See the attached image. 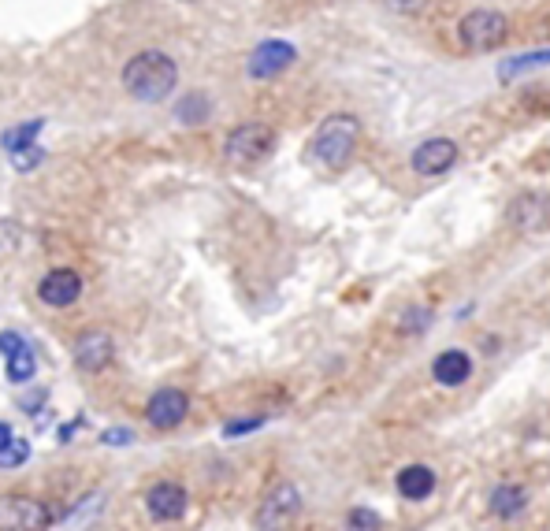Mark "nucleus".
Masks as SVG:
<instances>
[{"instance_id":"nucleus-11","label":"nucleus","mask_w":550,"mask_h":531,"mask_svg":"<svg viewBox=\"0 0 550 531\" xmlns=\"http://www.w3.org/2000/svg\"><path fill=\"white\" fill-rule=\"evenodd\" d=\"M0 353L8 361V379L12 383H30L34 379V368H38V357H34V346H30L23 335L15 331H4L0 335Z\"/></svg>"},{"instance_id":"nucleus-16","label":"nucleus","mask_w":550,"mask_h":531,"mask_svg":"<svg viewBox=\"0 0 550 531\" xmlns=\"http://www.w3.org/2000/svg\"><path fill=\"white\" fill-rule=\"evenodd\" d=\"M536 67H550V49H536V52H524V56H510V60H502L498 78H502V82H513L517 75H524V71H536Z\"/></svg>"},{"instance_id":"nucleus-12","label":"nucleus","mask_w":550,"mask_h":531,"mask_svg":"<svg viewBox=\"0 0 550 531\" xmlns=\"http://www.w3.org/2000/svg\"><path fill=\"white\" fill-rule=\"evenodd\" d=\"M145 509L153 520H179L186 513V491L179 483H153L149 494H145Z\"/></svg>"},{"instance_id":"nucleus-9","label":"nucleus","mask_w":550,"mask_h":531,"mask_svg":"<svg viewBox=\"0 0 550 531\" xmlns=\"http://www.w3.org/2000/svg\"><path fill=\"white\" fill-rule=\"evenodd\" d=\"M458 156H461V149H458V142L454 138H428V142H420L417 149H413V171L417 175H446V171L458 164Z\"/></svg>"},{"instance_id":"nucleus-6","label":"nucleus","mask_w":550,"mask_h":531,"mask_svg":"<svg viewBox=\"0 0 550 531\" xmlns=\"http://www.w3.org/2000/svg\"><path fill=\"white\" fill-rule=\"evenodd\" d=\"M53 524V509L30 494L0 498V531H45Z\"/></svg>"},{"instance_id":"nucleus-24","label":"nucleus","mask_w":550,"mask_h":531,"mask_svg":"<svg viewBox=\"0 0 550 531\" xmlns=\"http://www.w3.org/2000/svg\"><path fill=\"white\" fill-rule=\"evenodd\" d=\"M383 4H387L394 15H417V12H424L428 0H383Z\"/></svg>"},{"instance_id":"nucleus-13","label":"nucleus","mask_w":550,"mask_h":531,"mask_svg":"<svg viewBox=\"0 0 550 531\" xmlns=\"http://www.w3.org/2000/svg\"><path fill=\"white\" fill-rule=\"evenodd\" d=\"M108 361H112V335H105V331L79 335V342H75V364H79L82 372H101V368H108Z\"/></svg>"},{"instance_id":"nucleus-4","label":"nucleus","mask_w":550,"mask_h":531,"mask_svg":"<svg viewBox=\"0 0 550 531\" xmlns=\"http://www.w3.org/2000/svg\"><path fill=\"white\" fill-rule=\"evenodd\" d=\"M510 38V19L491 8H476V12L458 19V41L461 49L469 52H495L502 49V41Z\"/></svg>"},{"instance_id":"nucleus-14","label":"nucleus","mask_w":550,"mask_h":531,"mask_svg":"<svg viewBox=\"0 0 550 531\" xmlns=\"http://www.w3.org/2000/svg\"><path fill=\"white\" fill-rule=\"evenodd\" d=\"M472 376V357L465 350H443L432 361V379L439 387H461Z\"/></svg>"},{"instance_id":"nucleus-1","label":"nucleus","mask_w":550,"mask_h":531,"mask_svg":"<svg viewBox=\"0 0 550 531\" xmlns=\"http://www.w3.org/2000/svg\"><path fill=\"white\" fill-rule=\"evenodd\" d=\"M175 86H179V67L160 49L138 52L123 67V90L142 104H160L164 97H171Z\"/></svg>"},{"instance_id":"nucleus-3","label":"nucleus","mask_w":550,"mask_h":531,"mask_svg":"<svg viewBox=\"0 0 550 531\" xmlns=\"http://www.w3.org/2000/svg\"><path fill=\"white\" fill-rule=\"evenodd\" d=\"M275 149V130L268 123H242L227 134L223 142V160L231 168H257Z\"/></svg>"},{"instance_id":"nucleus-7","label":"nucleus","mask_w":550,"mask_h":531,"mask_svg":"<svg viewBox=\"0 0 550 531\" xmlns=\"http://www.w3.org/2000/svg\"><path fill=\"white\" fill-rule=\"evenodd\" d=\"M298 60V49L290 45V41H279V38H272V41H261L257 49L249 52V64H246V71H249V78H257V82H264V78H275V75H283L290 64Z\"/></svg>"},{"instance_id":"nucleus-15","label":"nucleus","mask_w":550,"mask_h":531,"mask_svg":"<svg viewBox=\"0 0 550 531\" xmlns=\"http://www.w3.org/2000/svg\"><path fill=\"white\" fill-rule=\"evenodd\" d=\"M435 468L428 465H406L402 472H398V480H394V487H398V494L406 498V502H424V498H432L435 491Z\"/></svg>"},{"instance_id":"nucleus-26","label":"nucleus","mask_w":550,"mask_h":531,"mask_svg":"<svg viewBox=\"0 0 550 531\" xmlns=\"http://www.w3.org/2000/svg\"><path fill=\"white\" fill-rule=\"evenodd\" d=\"M134 435L127 428H119V431H105V442L108 446H127V442H131Z\"/></svg>"},{"instance_id":"nucleus-8","label":"nucleus","mask_w":550,"mask_h":531,"mask_svg":"<svg viewBox=\"0 0 550 531\" xmlns=\"http://www.w3.org/2000/svg\"><path fill=\"white\" fill-rule=\"evenodd\" d=\"M186 413H190V398H186V390H179V387L157 390V394L149 398V405H145V420H149L157 431L179 428L186 420Z\"/></svg>"},{"instance_id":"nucleus-23","label":"nucleus","mask_w":550,"mask_h":531,"mask_svg":"<svg viewBox=\"0 0 550 531\" xmlns=\"http://www.w3.org/2000/svg\"><path fill=\"white\" fill-rule=\"evenodd\" d=\"M428 320H432V309H409L402 331H420V327H428Z\"/></svg>"},{"instance_id":"nucleus-21","label":"nucleus","mask_w":550,"mask_h":531,"mask_svg":"<svg viewBox=\"0 0 550 531\" xmlns=\"http://www.w3.org/2000/svg\"><path fill=\"white\" fill-rule=\"evenodd\" d=\"M350 531H380V513H372V509H365V506H357V509H350Z\"/></svg>"},{"instance_id":"nucleus-5","label":"nucleus","mask_w":550,"mask_h":531,"mask_svg":"<svg viewBox=\"0 0 550 531\" xmlns=\"http://www.w3.org/2000/svg\"><path fill=\"white\" fill-rule=\"evenodd\" d=\"M302 517V491L294 483H279L264 494L261 509H257V531H290Z\"/></svg>"},{"instance_id":"nucleus-18","label":"nucleus","mask_w":550,"mask_h":531,"mask_svg":"<svg viewBox=\"0 0 550 531\" xmlns=\"http://www.w3.org/2000/svg\"><path fill=\"white\" fill-rule=\"evenodd\" d=\"M487 506H491V513H495V517L510 520V517H517V513L524 509V491H521V487H513V483H502V487H495V491H491V502H487Z\"/></svg>"},{"instance_id":"nucleus-17","label":"nucleus","mask_w":550,"mask_h":531,"mask_svg":"<svg viewBox=\"0 0 550 531\" xmlns=\"http://www.w3.org/2000/svg\"><path fill=\"white\" fill-rule=\"evenodd\" d=\"M30 457V442L19 439L8 424H0V468H19Z\"/></svg>"},{"instance_id":"nucleus-2","label":"nucleus","mask_w":550,"mask_h":531,"mask_svg":"<svg viewBox=\"0 0 550 531\" xmlns=\"http://www.w3.org/2000/svg\"><path fill=\"white\" fill-rule=\"evenodd\" d=\"M357 145H361V119L354 112H331L313 134V160L320 168L342 171L354 160Z\"/></svg>"},{"instance_id":"nucleus-19","label":"nucleus","mask_w":550,"mask_h":531,"mask_svg":"<svg viewBox=\"0 0 550 531\" xmlns=\"http://www.w3.org/2000/svg\"><path fill=\"white\" fill-rule=\"evenodd\" d=\"M41 119H30V123H19V127H12V130H4L0 134V145L8 149V153H23V149H34V142H38V134H41Z\"/></svg>"},{"instance_id":"nucleus-10","label":"nucleus","mask_w":550,"mask_h":531,"mask_svg":"<svg viewBox=\"0 0 550 531\" xmlns=\"http://www.w3.org/2000/svg\"><path fill=\"white\" fill-rule=\"evenodd\" d=\"M38 298L45 301V305H53V309H67V305H75V301L82 298L79 272H71V268H53V272L38 283Z\"/></svg>"},{"instance_id":"nucleus-25","label":"nucleus","mask_w":550,"mask_h":531,"mask_svg":"<svg viewBox=\"0 0 550 531\" xmlns=\"http://www.w3.org/2000/svg\"><path fill=\"white\" fill-rule=\"evenodd\" d=\"M261 428V420H235V424H227V428H223V435H227V439H235V435H246V431H257Z\"/></svg>"},{"instance_id":"nucleus-20","label":"nucleus","mask_w":550,"mask_h":531,"mask_svg":"<svg viewBox=\"0 0 550 531\" xmlns=\"http://www.w3.org/2000/svg\"><path fill=\"white\" fill-rule=\"evenodd\" d=\"M209 112H212L209 97H205V93H190V97L179 101V112H175V116H179V123H205Z\"/></svg>"},{"instance_id":"nucleus-22","label":"nucleus","mask_w":550,"mask_h":531,"mask_svg":"<svg viewBox=\"0 0 550 531\" xmlns=\"http://www.w3.org/2000/svg\"><path fill=\"white\" fill-rule=\"evenodd\" d=\"M41 160H45V153H41L38 145H34V149H23V153H15V156H12L15 171H30V168H38Z\"/></svg>"}]
</instances>
